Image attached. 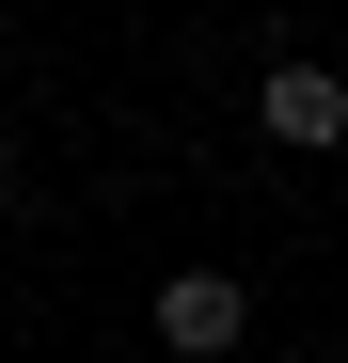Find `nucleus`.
Instances as JSON below:
<instances>
[{
    "mask_svg": "<svg viewBox=\"0 0 348 363\" xmlns=\"http://www.w3.org/2000/svg\"><path fill=\"white\" fill-rule=\"evenodd\" d=\"M254 127H269L285 158H332V143H348V79H332V64H301V48H285V64L254 79Z\"/></svg>",
    "mask_w": 348,
    "mask_h": 363,
    "instance_id": "f257e3e1",
    "label": "nucleus"
},
{
    "mask_svg": "<svg viewBox=\"0 0 348 363\" xmlns=\"http://www.w3.org/2000/svg\"><path fill=\"white\" fill-rule=\"evenodd\" d=\"M238 332H254V284H238V269H174V284H158V347H174V363H222Z\"/></svg>",
    "mask_w": 348,
    "mask_h": 363,
    "instance_id": "f03ea898",
    "label": "nucleus"
},
{
    "mask_svg": "<svg viewBox=\"0 0 348 363\" xmlns=\"http://www.w3.org/2000/svg\"><path fill=\"white\" fill-rule=\"evenodd\" d=\"M0 221H16V174H0Z\"/></svg>",
    "mask_w": 348,
    "mask_h": 363,
    "instance_id": "7ed1b4c3",
    "label": "nucleus"
}]
</instances>
